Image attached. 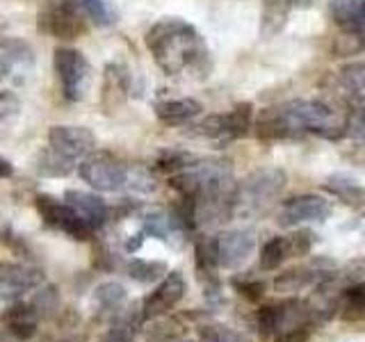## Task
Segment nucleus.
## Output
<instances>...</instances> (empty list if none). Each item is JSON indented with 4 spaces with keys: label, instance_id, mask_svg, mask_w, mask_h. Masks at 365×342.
Listing matches in <instances>:
<instances>
[{
    "label": "nucleus",
    "instance_id": "nucleus-1",
    "mask_svg": "<svg viewBox=\"0 0 365 342\" xmlns=\"http://www.w3.org/2000/svg\"><path fill=\"white\" fill-rule=\"evenodd\" d=\"M144 43L158 68L167 76L199 71L208 60V46L199 30L178 16H165L155 21L146 30Z\"/></svg>",
    "mask_w": 365,
    "mask_h": 342
},
{
    "label": "nucleus",
    "instance_id": "nucleus-2",
    "mask_svg": "<svg viewBox=\"0 0 365 342\" xmlns=\"http://www.w3.org/2000/svg\"><path fill=\"white\" fill-rule=\"evenodd\" d=\"M254 324L260 338H272L274 342H308L313 328L319 324V317L311 301L288 296L260 306Z\"/></svg>",
    "mask_w": 365,
    "mask_h": 342
},
{
    "label": "nucleus",
    "instance_id": "nucleus-3",
    "mask_svg": "<svg viewBox=\"0 0 365 342\" xmlns=\"http://www.w3.org/2000/svg\"><path fill=\"white\" fill-rule=\"evenodd\" d=\"M96 151V135L85 125H53L48 130V148L39 155L37 169L43 176L62 178Z\"/></svg>",
    "mask_w": 365,
    "mask_h": 342
},
{
    "label": "nucleus",
    "instance_id": "nucleus-4",
    "mask_svg": "<svg viewBox=\"0 0 365 342\" xmlns=\"http://www.w3.org/2000/svg\"><path fill=\"white\" fill-rule=\"evenodd\" d=\"M288 176L281 167H258L235 190V212H258L279 199Z\"/></svg>",
    "mask_w": 365,
    "mask_h": 342
},
{
    "label": "nucleus",
    "instance_id": "nucleus-5",
    "mask_svg": "<svg viewBox=\"0 0 365 342\" xmlns=\"http://www.w3.org/2000/svg\"><path fill=\"white\" fill-rule=\"evenodd\" d=\"M78 174L91 190L119 192L128 185L130 167L123 165L117 155H112L108 151H94L78 165Z\"/></svg>",
    "mask_w": 365,
    "mask_h": 342
},
{
    "label": "nucleus",
    "instance_id": "nucleus-6",
    "mask_svg": "<svg viewBox=\"0 0 365 342\" xmlns=\"http://www.w3.org/2000/svg\"><path fill=\"white\" fill-rule=\"evenodd\" d=\"M53 68L57 80H60L62 96L68 103L83 100L91 73L87 57L71 46H60V48L53 51Z\"/></svg>",
    "mask_w": 365,
    "mask_h": 342
},
{
    "label": "nucleus",
    "instance_id": "nucleus-7",
    "mask_svg": "<svg viewBox=\"0 0 365 342\" xmlns=\"http://www.w3.org/2000/svg\"><path fill=\"white\" fill-rule=\"evenodd\" d=\"M85 7L76 0H46L41 9V28L55 39L71 41L85 34Z\"/></svg>",
    "mask_w": 365,
    "mask_h": 342
},
{
    "label": "nucleus",
    "instance_id": "nucleus-8",
    "mask_svg": "<svg viewBox=\"0 0 365 342\" xmlns=\"http://www.w3.org/2000/svg\"><path fill=\"white\" fill-rule=\"evenodd\" d=\"M34 208H37V212L41 214L46 226H51L55 231L68 235L71 239L85 242V239L94 235V231L80 219L76 210L64 199H55L51 194H37V197H34Z\"/></svg>",
    "mask_w": 365,
    "mask_h": 342
},
{
    "label": "nucleus",
    "instance_id": "nucleus-9",
    "mask_svg": "<svg viewBox=\"0 0 365 342\" xmlns=\"http://www.w3.org/2000/svg\"><path fill=\"white\" fill-rule=\"evenodd\" d=\"M334 271L336 265L329 258H315L311 262H306V265L285 269L283 274H279L274 279V290L283 294H294L306 288H317V285H322L324 281L334 276Z\"/></svg>",
    "mask_w": 365,
    "mask_h": 342
},
{
    "label": "nucleus",
    "instance_id": "nucleus-10",
    "mask_svg": "<svg viewBox=\"0 0 365 342\" xmlns=\"http://www.w3.org/2000/svg\"><path fill=\"white\" fill-rule=\"evenodd\" d=\"M43 285L41 269L26 265V262L0 260V299L21 301L23 296L39 290Z\"/></svg>",
    "mask_w": 365,
    "mask_h": 342
},
{
    "label": "nucleus",
    "instance_id": "nucleus-11",
    "mask_svg": "<svg viewBox=\"0 0 365 342\" xmlns=\"http://www.w3.org/2000/svg\"><path fill=\"white\" fill-rule=\"evenodd\" d=\"M331 214V203L317 194H297L281 203L277 222L285 228L299 226L306 222H327Z\"/></svg>",
    "mask_w": 365,
    "mask_h": 342
},
{
    "label": "nucleus",
    "instance_id": "nucleus-12",
    "mask_svg": "<svg viewBox=\"0 0 365 342\" xmlns=\"http://www.w3.org/2000/svg\"><path fill=\"white\" fill-rule=\"evenodd\" d=\"M34 66V51L28 41L14 37H0V80L26 83Z\"/></svg>",
    "mask_w": 365,
    "mask_h": 342
},
{
    "label": "nucleus",
    "instance_id": "nucleus-13",
    "mask_svg": "<svg viewBox=\"0 0 365 342\" xmlns=\"http://www.w3.org/2000/svg\"><path fill=\"white\" fill-rule=\"evenodd\" d=\"M217 260L222 269H237L249 260L256 249V233L254 228H233L215 235Z\"/></svg>",
    "mask_w": 365,
    "mask_h": 342
},
{
    "label": "nucleus",
    "instance_id": "nucleus-14",
    "mask_svg": "<svg viewBox=\"0 0 365 342\" xmlns=\"http://www.w3.org/2000/svg\"><path fill=\"white\" fill-rule=\"evenodd\" d=\"M185 292H187L185 276H182L178 269L169 271L167 276L155 285V290L142 301L144 319H155V317L167 315L169 311H174V308L182 301Z\"/></svg>",
    "mask_w": 365,
    "mask_h": 342
},
{
    "label": "nucleus",
    "instance_id": "nucleus-15",
    "mask_svg": "<svg viewBox=\"0 0 365 342\" xmlns=\"http://www.w3.org/2000/svg\"><path fill=\"white\" fill-rule=\"evenodd\" d=\"M194 267H197V276L203 283V290L210 299H217L222 290V283L217 271H220V260H217V247H215V237H197L194 242Z\"/></svg>",
    "mask_w": 365,
    "mask_h": 342
},
{
    "label": "nucleus",
    "instance_id": "nucleus-16",
    "mask_svg": "<svg viewBox=\"0 0 365 342\" xmlns=\"http://www.w3.org/2000/svg\"><path fill=\"white\" fill-rule=\"evenodd\" d=\"M39 308L34 306V301H11L5 313H3V324L11 336L19 340H30L37 333L39 322H41Z\"/></svg>",
    "mask_w": 365,
    "mask_h": 342
},
{
    "label": "nucleus",
    "instance_id": "nucleus-17",
    "mask_svg": "<svg viewBox=\"0 0 365 342\" xmlns=\"http://www.w3.org/2000/svg\"><path fill=\"white\" fill-rule=\"evenodd\" d=\"M76 214L83 219L91 231H98V228L108 222V203L103 201L98 194L83 192V190H66L62 197Z\"/></svg>",
    "mask_w": 365,
    "mask_h": 342
},
{
    "label": "nucleus",
    "instance_id": "nucleus-18",
    "mask_svg": "<svg viewBox=\"0 0 365 342\" xmlns=\"http://www.w3.org/2000/svg\"><path fill=\"white\" fill-rule=\"evenodd\" d=\"M155 110V117L163 121L165 125H171V128H178V125H190L194 119L199 117L203 112V105L199 100L194 98H167V100H160L153 105Z\"/></svg>",
    "mask_w": 365,
    "mask_h": 342
},
{
    "label": "nucleus",
    "instance_id": "nucleus-19",
    "mask_svg": "<svg viewBox=\"0 0 365 342\" xmlns=\"http://www.w3.org/2000/svg\"><path fill=\"white\" fill-rule=\"evenodd\" d=\"M322 187L331 194V197H336L340 203H345L347 208H354V210H363L365 208V185L351 174H331L324 182Z\"/></svg>",
    "mask_w": 365,
    "mask_h": 342
},
{
    "label": "nucleus",
    "instance_id": "nucleus-20",
    "mask_svg": "<svg viewBox=\"0 0 365 342\" xmlns=\"http://www.w3.org/2000/svg\"><path fill=\"white\" fill-rule=\"evenodd\" d=\"M329 14L340 32H356L363 37L365 30V0H331Z\"/></svg>",
    "mask_w": 365,
    "mask_h": 342
},
{
    "label": "nucleus",
    "instance_id": "nucleus-21",
    "mask_svg": "<svg viewBox=\"0 0 365 342\" xmlns=\"http://www.w3.org/2000/svg\"><path fill=\"white\" fill-rule=\"evenodd\" d=\"M256 135L262 142H279V140H292V130L281 105H272L260 110L256 119Z\"/></svg>",
    "mask_w": 365,
    "mask_h": 342
},
{
    "label": "nucleus",
    "instance_id": "nucleus-22",
    "mask_svg": "<svg viewBox=\"0 0 365 342\" xmlns=\"http://www.w3.org/2000/svg\"><path fill=\"white\" fill-rule=\"evenodd\" d=\"M292 0H262V14H260V34L262 37H274L279 34L285 23H288V16L292 11Z\"/></svg>",
    "mask_w": 365,
    "mask_h": 342
},
{
    "label": "nucleus",
    "instance_id": "nucleus-23",
    "mask_svg": "<svg viewBox=\"0 0 365 342\" xmlns=\"http://www.w3.org/2000/svg\"><path fill=\"white\" fill-rule=\"evenodd\" d=\"M288 258H292L288 235H285V237L277 235V237H269L267 242L262 244L258 265H260L262 271H274V269H279Z\"/></svg>",
    "mask_w": 365,
    "mask_h": 342
},
{
    "label": "nucleus",
    "instance_id": "nucleus-24",
    "mask_svg": "<svg viewBox=\"0 0 365 342\" xmlns=\"http://www.w3.org/2000/svg\"><path fill=\"white\" fill-rule=\"evenodd\" d=\"M185 324L178 317H155L146 328V342H176L185 336Z\"/></svg>",
    "mask_w": 365,
    "mask_h": 342
},
{
    "label": "nucleus",
    "instance_id": "nucleus-25",
    "mask_svg": "<svg viewBox=\"0 0 365 342\" xmlns=\"http://www.w3.org/2000/svg\"><path fill=\"white\" fill-rule=\"evenodd\" d=\"M338 80L351 100H356V103L365 100V62H354V64L342 66Z\"/></svg>",
    "mask_w": 365,
    "mask_h": 342
},
{
    "label": "nucleus",
    "instance_id": "nucleus-26",
    "mask_svg": "<svg viewBox=\"0 0 365 342\" xmlns=\"http://www.w3.org/2000/svg\"><path fill=\"white\" fill-rule=\"evenodd\" d=\"M94 301L103 313L117 315L125 304V288L117 281H106L94 290Z\"/></svg>",
    "mask_w": 365,
    "mask_h": 342
},
{
    "label": "nucleus",
    "instance_id": "nucleus-27",
    "mask_svg": "<svg viewBox=\"0 0 365 342\" xmlns=\"http://www.w3.org/2000/svg\"><path fill=\"white\" fill-rule=\"evenodd\" d=\"M128 276L137 283H155L160 279L167 276V265L160 260H144V258H133L128 265H125Z\"/></svg>",
    "mask_w": 365,
    "mask_h": 342
},
{
    "label": "nucleus",
    "instance_id": "nucleus-28",
    "mask_svg": "<svg viewBox=\"0 0 365 342\" xmlns=\"http://www.w3.org/2000/svg\"><path fill=\"white\" fill-rule=\"evenodd\" d=\"M190 133L203 137V140H212V142H231V135H228V125H226V114H210L203 121L190 125Z\"/></svg>",
    "mask_w": 365,
    "mask_h": 342
},
{
    "label": "nucleus",
    "instance_id": "nucleus-29",
    "mask_svg": "<svg viewBox=\"0 0 365 342\" xmlns=\"http://www.w3.org/2000/svg\"><path fill=\"white\" fill-rule=\"evenodd\" d=\"M226 125L231 140L245 137L251 125H254V105L251 103H237L231 112H226Z\"/></svg>",
    "mask_w": 365,
    "mask_h": 342
},
{
    "label": "nucleus",
    "instance_id": "nucleus-30",
    "mask_svg": "<svg viewBox=\"0 0 365 342\" xmlns=\"http://www.w3.org/2000/svg\"><path fill=\"white\" fill-rule=\"evenodd\" d=\"M199 342H251V340L231 326L208 322L199 326Z\"/></svg>",
    "mask_w": 365,
    "mask_h": 342
},
{
    "label": "nucleus",
    "instance_id": "nucleus-31",
    "mask_svg": "<svg viewBox=\"0 0 365 342\" xmlns=\"http://www.w3.org/2000/svg\"><path fill=\"white\" fill-rule=\"evenodd\" d=\"M34 306L39 308L41 317H51L55 315L57 306H60V294H57V288L55 285H41L39 290H34Z\"/></svg>",
    "mask_w": 365,
    "mask_h": 342
},
{
    "label": "nucleus",
    "instance_id": "nucleus-32",
    "mask_svg": "<svg viewBox=\"0 0 365 342\" xmlns=\"http://www.w3.org/2000/svg\"><path fill=\"white\" fill-rule=\"evenodd\" d=\"M365 48V37L356 32H342L334 41V53L336 55H356Z\"/></svg>",
    "mask_w": 365,
    "mask_h": 342
},
{
    "label": "nucleus",
    "instance_id": "nucleus-33",
    "mask_svg": "<svg viewBox=\"0 0 365 342\" xmlns=\"http://www.w3.org/2000/svg\"><path fill=\"white\" fill-rule=\"evenodd\" d=\"M233 288L242 296H247V299L256 301V299H260V296H262V292H265V283L254 279V276H249V274H242V276L233 279Z\"/></svg>",
    "mask_w": 365,
    "mask_h": 342
},
{
    "label": "nucleus",
    "instance_id": "nucleus-34",
    "mask_svg": "<svg viewBox=\"0 0 365 342\" xmlns=\"http://www.w3.org/2000/svg\"><path fill=\"white\" fill-rule=\"evenodd\" d=\"M288 242H290L292 258L294 256H308V254H311V249H313L315 235L308 231V228H299V231H294L292 235H288Z\"/></svg>",
    "mask_w": 365,
    "mask_h": 342
},
{
    "label": "nucleus",
    "instance_id": "nucleus-35",
    "mask_svg": "<svg viewBox=\"0 0 365 342\" xmlns=\"http://www.w3.org/2000/svg\"><path fill=\"white\" fill-rule=\"evenodd\" d=\"M78 3L85 7L87 16L91 21H96L98 26H108V23L112 21V11H110L106 0H78Z\"/></svg>",
    "mask_w": 365,
    "mask_h": 342
},
{
    "label": "nucleus",
    "instance_id": "nucleus-36",
    "mask_svg": "<svg viewBox=\"0 0 365 342\" xmlns=\"http://www.w3.org/2000/svg\"><path fill=\"white\" fill-rule=\"evenodd\" d=\"M349 135L354 140H359L365 144V100L356 103V108L351 112V119H349Z\"/></svg>",
    "mask_w": 365,
    "mask_h": 342
},
{
    "label": "nucleus",
    "instance_id": "nucleus-37",
    "mask_svg": "<svg viewBox=\"0 0 365 342\" xmlns=\"http://www.w3.org/2000/svg\"><path fill=\"white\" fill-rule=\"evenodd\" d=\"M21 103L11 94H0V119H5L7 114H16Z\"/></svg>",
    "mask_w": 365,
    "mask_h": 342
},
{
    "label": "nucleus",
    "instance_id": "nucleus-38",
    "mask_svg": "<svg viewBox=\"0 0 365 342\" xmlns=\"http://www.w3.org/2000/svg\"><path fill=\"white\" fill-rule=\"evenodd\" d=\"M11 174H14V165L5 155H0V178H9Z\"/></svg>",
    "mask_w": 365,
    "mask_h": 342
},
{
    "label": "nucleus",
    "instance_id": "nucleus-39",
    "mask_svg": "<svg viewBox=\"0 0 365 342\" xmlns=\"http://www.w3.org/2000/svg\"><path fill=\"white\" fill-rule=\"evenodd\" d=\"M292 5H294V7H311V5H313V0H292Z\"/></svg>",
    "mask_w": 365,
    "mask_h": 342
},
{
    "label": "nucleus",
    "instance_id": "nucleus-40",
    "mask_svg": "<svg viewBox=\"0 0 365 342\" xmlns=\"http://www.w3.org/2000/svg\"><path fill=\"white\" fill-rule=\"evenodd\" d=\"M11 333L9 331H0V342H11V338H9Z\"/></svg>",
    "mask_w": 365,
    "mask_h": 342
},
{
    "label": "nucleus",
    "instance_id": "nucleus-41",
    "mask_svg": "<svg viewBox=\"0 0 365 342\" xmlns=\"http://www.w3.org/2000/svg\"><path fill=\"white\" fill-rule=\"evenodd\" d=\"M176 342H192V340H182V338H180V340H176Z\"/></svg>",
    "mask_w": 365,
    "mask_h": 342
},
{
    "label": "nucleus",
    "instance_id": "nucleus-42",
    "mask_svg": "<svg viewBox=\"0 0 365 342\" xmlns=\"http://www.w3.org/2000/svg\"><path fill=\"white\" fill-rule=\"evenodd\" d=\"M363 37H365V30H363Z\"/></svg>",
    "mask_w": 365,
    "mask_h": 342
}]
</instances>
